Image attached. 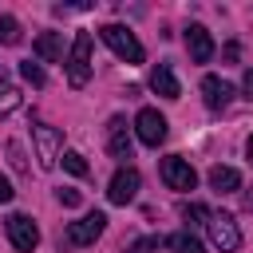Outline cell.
Returning a JSON list of instances; mask_svg holds the SVG:
<instances>
[{"label":"cell","mask_w":253,"mask_h":253,"mask_svg":"<svg viewBox=\"0 0 253 253\" xmlns=\"http://www.w3.org/2000/svg\"><path fill=\"white\" fill-rule=\"evenodd\" d=\"M99 36H103V43H107L123 63H142V55H146V51H142V43L134 40V32H130V28H123V24H103V28H99Z\"/></svg>","instance_id":"6da1fadb"},{"label":"cell","mask_w":253,"mask_h":253,"mask_svg":"<svg viewBox=\"0 0 253 253\" xmlns=\"http://www.w3.org/2000/svg\"><path fill=\"white\" fill-rule=\"evenodd\" d=\"M87 79H91V32H79L67 51V83L87 87Z\"/></svg>","instance_id":"7a4b0ae2"},{"label":"cell","mask_w":253,"mask_h":253,"mask_svg":"<svg viewBox=\"0 0 253 253\" xmlns=\"http://www.w3.org/2000/svg\"><path fill=\"white\" fill-rule=\"evenodd\" d=\"M206 229H210L213 249H221V253H237V249H241V229H237L233 213H213V210H210Z\"/></svg>","instance_id":"3957f363"},{"label":"cell","mask_w":253,"mask_h":253,"mask_svg":"<svg viewBox=\"0 0 253 253\" xmlns=\"http://www.w3.org/2000/svg\"><path fill=\"white\" fill-rule=\"evenodd\" d=\"M32 142H36V158H40V170H51L59 162V146H63V134L47 123H36L32 126Z\"/></svg>","instance_id":"277c9868"},{"label":"cell","mask_w":253,"mask_h":253,"mask_svg":"<svg viewBox=\"0 0 253 253\" xmlns=\"http://www.w3.org/2000/svg\"><path fill=\"white\" fill-rule=\"evenodd\" d=\"M158 174H162V182H166L170 190H194V186H198V174H194V166H190L182 154L162 158V162H158Z\"/></svg>","instance_id":"5b68a950"},{"label":"cell","mask_w":253,"mask_h":253,"mask_svg":"<svg viewBox=\"0 0 253 253\" xmlns=\"http://www.w3.org/2000/svg\"><path fill=\"white\" fill-rule=\"evenodd\" d=\"M4 233H8V241H12L20 253H32V249L40 245V229H36V221H32L28 213H8Z\"/></svg>","instance_id":"8992f818"},{"label":"cell","mask_w":253,"mask_h":253,"mask_svg":"<svg viewBox=\"0 0 253 253\" xmlns=\"http://www.w3.org/2000/svg\"><path fill=\"white\" fill-rule=\"evenodd\" d=\"M138 186H142L138 170H134V166H119L115 178H111V186H107V198H111L115 206H126V202L138 198Z\"/></svg>","instance_id":"52a82bcc"},{"label":"cell","mask_w":253,"mask_h":253,"mask_svg":"<svg viewBox=\"0 0 253 253\" xmlns=\"http://www.w3.org/2000/svg\"><path fill=\"white\" fill-rule=\"evenodd\" d=\"M134 130H138V142H146V146H162L166 142V119L154 107H142L134 115Z\"/></svg>","instance_id":"ba28073f"},{"label":"cell","mask_w":253,"mask_h":253,"mask_svg":"<svg viewBox=\"0 0 253 253\" xmlns=\"http://www.w3.org/2000/svg\"><path fill=\"white\" fill-rule=\"evenodd\" d=\"M103 229H107V213H103V210H91V213H83L79 221L67 225V241H71V245H91Z\"/></svg>","instance_id":"9c48e42d"},{"label":"cell","mask_w":253,"mask_h":253,"mask_svg":"<svg viewBox=\"0 0 253 253\" xmlns=\"http://www.w3.org/2000/svg\"><path fill=\"white\" fill-rule=\"evenodd\" d=\"M186 47H190V59L194 63H210L213 59V36L202 24H190L186 28Z\"/></svg>","instance_id":"30bf717a"},{"label":"cell","mask_w":253,"mask_h":253,"mask_svg":"<svg viewBox=\"0 0 253 253\" xmlns=\"http://www.w3.org/2000/svg\"><path fill=\"white\" fill-rule=\"evenodd\" d=\"M202 99H206L210 111H225V107L233 103V87H229L225 79H217V75H206V79H202Z\"/></svg>","instance_id":"8fae6325"},{"label":"cell","mask_w":253,"mask_h":253,"mask_svg":"<svg viewBox=\"0 0 253 253\" xmlns=\"http://www.w3.org/2000/svg\"><path fill=\"white\" fill-rule=\"evenodd\" d=\"M107 150H111V158H119V162L130 158V134H126V119H123V115H115V119L107 123Z\"/></svg>","instance_id":"7c38bea8"},{"label":"cell","mask_w":253,"mask_h":253,"mask_svg":"<svg viewBox=\"0 0 253 253\" xmlns=\"http://www.w3.org/2000/svg\"><path fill=\"white\" fill-rule=\"evenodd\" d=\"M150 87H154L162 99H182V87H178V79H174V67H170V63H158V67L150 71Z\"/></svg>","instance_id":"4fadbf2b"},{"label":"cell","mask_w":253,"mask_h":253,"mask_svg":"<svg viewBox=\"0 0 253 253\" xmlns=\"http://www.w3.org/2000/svg\"><path fill=\"white\" fill-rule=\"evenodd\" d=\"M32 47H36V55H40V59H47V63L63 59V40H59V32H40Z\"/></svg>","instance_id":"5bb4252c"},{"label":"cell","mask_w":253,"mask_h":253,"mask_svg":"<svg viewBox=\"0 0 253 253\" xmlns=\"http://www.w3.org/2000/svg\"><path fill=\"white\" fill-rule=\"evenodd\" d=\"M210 186H213L217 194H233V190H241V174H237L233 166H213V170H210Z\"/></svg>","instance_id":"9a60e30c"},{"label":"cell","mask_w":253,"mask_h":253,"mask_svg":"<svg viewBox=\"0 0 253 253\" xmlns=\"http://www.w3.org/2000/svg\"><path fill=\"white\" fill-rule=\"evenodd\" d=\"M162 245H166L170 253H202V241H198L190 229H178V233H170Z\"/></svg>","instance_id":"2e32d148"},{"label":"cell","mask_w":253,"mask_h":253,"mask_svg":"<svg viewBox=\"0 0 253 253\" xmlns=\"http://www.w3.org/2000/svg\"><path fill=\"white\" fill-rule=\"evenodd\" d=\"M20 40H24V32H20V20H16V16H0V43L16 47Z\"/></svg>","instance_id":"e0dca14e"},{"label":"cell","mask_w":253,"mask_h":253,"mask_svg":"<svg viewBox=\"0 0 253 253\" xmlns=\"http://www.w3.org/2000/svg\"><path fill=\"white\" fill-rule=\"evenodd\" d=\"M63 170H71L75 178H87V170H91V166H87V158H83L79 150H63Z\"/></svg>","instance_id":"ac0fdd59"},{"label":"cell","mask_w":253,"mask_h":253,"mask_svg":"<svg viewBox=\"0 0 253 253\" xmlns=\"http://www.w3.org/2000/svg\"><path fill=\"white\" fill-rule=\"evenodd\" d=\"M20 75H24V79H28L32 87H43V83H47L43 67H40V63H32V59H24V63H20Z\"/></svg>","instance_id":"d6986e66"},{"label":"cell","mask_w":253,"mask_h":253,"mask_svg":"<svg viewBox=\"0 0 253 253\" xmlns=\"http://www.w3.org/2000/svg\"><path fill=\"white\" fill-rule=\"evenodd\" d=\"M16 107H20V91L16 87H0V115H8Z\"/></svg>","instance_id":"ffe728a7"},{"label":"cell","mask_w":253,"mask_h":253,"mask_svg":"<svg viewBox=\"0 0 253 253\" xmlns=\"http://www.w3.org/2000/svg\"><path fill=\"white\" fill-rule=\"evenodd\" d=\"M158 245H162V237H138V241H130L126 253H154Z\"/></svg>","instance_id":"44dd1931"},{"label":"cell","mask_w":253,"mask_h":253,"mask_svg":"<svg viewBox=\"0 0 253 253\" xmlns=\"http://www.w3.org/2000/svg\"><path fill=\"white\" fill-rule=\"evenodd\" d=\"M55 198H59V206H67V210H75V206L83 202V194H79V190H71V186H63Z\"/></svg>","instance_id":"7402d4cb"},{"label":"cell","mask_w":253,"mask_h":253,"mask_svg":"<svg viewBox=\"0 0 253 253\" xmlns=\"http://www.w3.org/2000/svg\"><path fill=\"white\" fill-rule=\"evenodd\" d=\"M182 217H186V221H206V217H210V210H206V206H198V202H190V206H182Z\"/></svg>","instance_id":"603a6c76"},{"label":"cell","mask_w":253,"mask_h":253,"mask_svg":"<svg viewBox=\"0 0 253 253\" xmlns=\"http://www.w3.org/2000/svg\"><path fill=\"white\" fill-rule=\"evenodd\" d=\"M8 158H12V166L24 174L28 170V162H24V150H20V142H8Z\"/></svg>","instance_id":"cb8c5ba5"},{"label":"cell","mask_w":253,"mask_h":253,"mask_svg":"<svg viewBox=\"0 0 253 253\" xmlns=\"http://www.w3.org/2000/svg\"><path fill=\"white\" fill-rule=\"evenodd\" d=\"M12 194H16V190H12V182L0 174V206H4V202H12Z\"/></svg>","instance_id":"d4e9b609"},{"label":"cell","mask_w":253,"mask_h":253,"mask_svg":"<svg viewBox=\"0 0 253 253\" xmlns=\"http://www.w3.org/2000/svg\"><path fill=\"white\" fill-rule=\"evenodd\" d=\"M241 87H245V95H249V99H253V67H249V71H245V75H241Z\"/></svg>","instance_id":"484cf974"},{"label":"cell","mask_w":253,"mask_h":253,"mask_svg":"<svg viewBox=\"0 0 253 253\" xmlns=\"http://www.w3.org/2000/svg\"><path fill=\"white\" fill-rule=\"evenodd\" d=\"M245 210H253V190H245Z\"/></svg>","instance_id":"4316f807"},{"label":"cell","mask_w":253,"mask_h":253,"mask_svg":"<svg viewBox=\"0 0 253 253\" xmlns=\"http://www.w3.org/2000/svg\"><path fill=\"white\" fill-rule=\"evenodd\" d=\"M245 154H249V162H253V134H249V142H245Z\"/></svg>","instance_id":"83f0119b"}]
</instances>
